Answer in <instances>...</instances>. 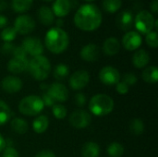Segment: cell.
<instances>
[{
	"mask_svg": "<svg viewBox=\"0 0 158 157\" xmlns=\"http://www.w3.org/2000/svg\"><path fill=\"white\" fill-rule=\"evenodd\" d=\"M73 20L78 29L84 31H93L102 24L103 15L96 5L87 3L78 8Z\"/></svg>",
	"mask_w": 158,
	"mask_h": 157,
	"instance_id": "cell-1",
	"label": "cell"
},
{
	"mask_svg": "<svg viewBox=\"0 0 158 157\" xmlns=\"http://www.w3.org/2000/svg\"><path fill=\"white\" fill-rule=\"evenodd\" d=\"M69 43V37L62 28H50L44 36V44L48 51L59 55L67 50Z\"/></svg>",
	"mask_w": 158,
	"mask_h": 157,
	"instance_id": "cell-2",
	"label": "cell"
},
{
	"mask_svg": "<svg viewBox=\"0 0 158 157\" xmlns=\"http://www.w3.org/2000/svg\"><path fill=\"white\" fill-rule=\"evenodd\" d=\"M51 63L49 59L41 55L37 56H33L29 60L27 70L31 74V76L36 81H44L48 78L51 72Z\"/></svg>",
	"mask_w": 158,
	"mask_h": 157,
	"instance_id": "cell-3",
	"label": "cell"
},
{
	"mask_svg": "<svg viewBox=\"0 0 158 157\" xmlns=\"http://www.w3.org/2000/svg\"><path fill=\"white\" fill-rule=\"evenodd\" d=\"M115 107L114 100L107 94L97 93L94 95L89 102L90 112L97 117L109 115Z\"/></svg>",
	"mask_w": 158,
	"mask_h": 157,
	"instance_id": "cell-4",
	"label": "cell"
},
{
	"mask_svg": "<svg viewBox=\"0 0 158 157\" xmlns=\"http://www.w3.org/2000/svg\"><path fill=\"white\" fill-rule=\"evenodd\" d=\"M44 108V105L40 96L35 94L27 95L22 98L19 104V111L27 117L39 115Z\"/></svg>",
	"mask_w": 158,
	"mask_h": 157,
	"instance_id": "cell-5",
	"label": "cell"
},
{
	"mask_svg": "<svg viewBox=\"0 0 158 157\" xmlns=\"http://www.w3.org/2000/svg\"><path fill=\"white\" fill-rule=\"evenodd\" d=\"M155 20H156V19L150 11L142 10L134 18L133 24H134L136 30L138 31L137 32L143 33V34H147L154 30Z\"/></svg>",
	"mask_w": 158,
	"mask_h": 157,
	"instance_id": "cell-6",
	"label": "cell"
},
{
	"mask_svg": "<svg viewBox=\"0 0 158 157\" xmlns=\"http://www.w3.org/2000/svg\"><path fill=\"white\" fill-rule=\"evenodd\" d=\"M13 27L16 30L17 33L25 35L34 31L36 27V23L35 20L31 16L26 14H21L15 19Z\"/></svg>",
	"mask_w": 158,
	"mask_h": 157,
	"instance_id": "cell-7",
	"label": "cell"
},
{
	"mask_svg": "<svg viewBox=\"0 0 158 157\" xmlns=\"http://www.w3.org/2000/svg\"><path fill=\"white\" fill-rule=\"evenodd\" d=\"M70 125L77 129V130H82L86 129L92 122V117L89 112L83 109H78L73 111L69 119Z\"/></svg>",
	"mask_w": 158,
	"mask_h": 157,
	"instance_id": "cell-8",
	"label": "cell"
},
{
	"mask_svg": "<svg viewBox=\"0 0 158 157\" xmlns=\"http://www.w3.org/2000/svg\"><path fill=\"white\" fill-rule=\"evenodd\" d=\"M98 77H99L100 81L103 84L108 85V86L116 85L118 82L120 81V78H121L119 71L112 66L104 67L99 71Z\"/></svg>",
	"mask_w": 158,
	"mask_h": 157,
	"instance_id": "cell-9",
	"label": "cell"
},
{
	"mask_svg": "<svg viewBox=\"0 0 158 157\" xmlns=\"http://www.w3.org/2000/svg\"><path fill=\"white\" fill-rule=\"evenodd\" d=\"M22 48L27 55L33 56H41L44 53V44L37 37H26L21 43Z\"/></svg>",
	"mask_w": 158,
	"mask_h": 157,
	"instance_id": "cell-10",
	"label": "cell"
},
{
	"mask_svg": "<svg viewBox=\"0 0 158 157\" xmlns=\"http://www.w3.org/2000/svg\"><path fill=\"white\" fill-rule=\"evenodd\" d=\"M46 93L56 103L66 102L69 98L68 88L60 82H54L50 84L46 90Z\"/></svg>",
	"mask_w": 158,
	"mask_h": 157,
	"instance_id": "cell-11",
	"label": "cell"
},
{
	"mask_svg": "<svg viewBox=\"0 0 158 157\" xmlns=\"http://www.w3.org/2000/svg\"><path fill=\"white\" fill-rule=\"evenodd\" d=\"M90 81V74L88 71L81 69L75 71L69 77V86L74 91H80L85 88Z\"/></svg>",
	"mask_w": 158,
	"mask_h": 157,
	"instance_id": "cell-12",
	"label": "cell"
},
{
	"mask_svg": "<svg viewBox=\"0 0 158 157\" xmlns=\"http://www.w3.org/2000/svg\"><path fill=\"white\" fill-rule=\"evenodd\" d=\"M143 43L142 36L139 32L134 31H127L122 38V45L128 51L137 50Z\"/></svg>",
	"mask_w": 158,
	"mask_h": 157,
	"instance_id": "cell-13",
	"label": "cell"
},
{
	"mask_svg": "<svg viewBox=\"0 0 158 157\" xmlns=\"http://www.w3.org/2000/svg\"><path fill=\"white\" fill-rule=\"evenodd\" d=\"M1 88L7 93H16L22 89V81L16 76H6L1 81Z\"/></svg>",
	"mask_w": 158,
	"mask_h": 157,
	"instance_id": "cell-14",
	"label": "cell"
},
{
	"mask_svg": "<svg viewBox=\"0 0 158 157\" xmlns=\"http://www.w3.org/2000/svg\"><path fill=\"white\" fill-rule=\"evenodd\" d=\"M29 59L27 57H12L6 65L7 70L12 74H19L27 70Z\"/></svg>",
	"mask_w": 158,
	"mask_h": 157,
	"instance_id": "cell-15",
	"label": "cell"
},
{
	"mask_svg": "<svg viewBox=\"0 0 158 157\" xmlns=\"http://www.w3.org/2000/svg\"><path fill=\"white\" fill-rule=\"evenodd\" d=\"M116 23H117V26L118 27V29H120L124 31H130L132 28L133 23H134V18H133L131 11H130V10L121 11L117 17Z\"/></svg>",
	"mask_w": 158,
	"mask_h": 157,
	"instance_id": "cell-16",
	"label": "cell"
},
{
	"mask_svg": "<svg viewBox=\"0 0 158 157\" xmlns=\"http://www.w3.org/2000/svg\"><path fill=\"white\" fill-rule=\"evenodd\" d=\"M80 56L86 62H94L99 58L100 50L96 44L88 43L81 49Z\"/></svg>",
	"mask_w": 158,
	"mask_h": 157,
	"instance_id": "cell-17",
	"label": "cell"
},
{
	"mask_svg": "<svg viewBox=\"0 0 158 157\" xmlns=\"http://www.w3.org/2000/svg\"><path fill=\"white\" fill-rule=\"evenodd\" d=\"M71 8V2L70 0H55L52 5V11L55 16L61 19L66 17Z\"/></svg>",
	"mask_w": 158,
	"mask_h": 157,
	"instance_id": "cell-18",
	"label": "cell"
},
{
	"mask_svg": "<svg viewBox=\"0 0 158 157\" xmlns=\"http://www.w3.org/2000/svg\"><path fill=\"white\" fill-rule=\"evenodd\" d=\"M120 42L116 37H109L103 43V51L106 56H112L117 55L120 50Z\"/></svg>",
	"mask_w": 158,
	"mask_h": 157,
	"instance_id": "cell-19",
	"label": "cell"
},
{
	"mask_svg": "<svg viewBox=\"0 0 158 157\" xmlns=\"http://www.w3.org/2000/svg\"><path fill=\"white\" fill-rule=\"evenodd\" d=\"M150 62V56L144 49L137 50L132 56V64L137 68H145Z\"/></svg>",
	"mask_w": 158,
	"mask_h": 157,
	"instance_id": "cell-20",
	"label": "cell"
},
{
	"mask_svg": "<svg viewBox=\"0 0 158 157\" xmlns=\"http://www.w3.org/2000/svg\"><path fill=\"white\" fill-rule=\"evenodd\" d=\"M37 16L40 22L45 26H50L55 21V15L52 9L47 6H42L37 11Z\"/></svg>",
	"mask_w": 158,
	"mask_h": 157,
	"instance_id": "cell-21",
	"label": "cell"
},
{
	"mask_svg": "<svg viewBox=\"0 0 158 157\" xmlns=\"http://www.w3.org/2000/svg\"><path fill=\"white\" fill-rule=\"evenodd\" d=\"M49 127V118L44 115H40L36 117L32 121V129L35 133L43 134Z\"/></svg>",
	"mask_w": 158,
	"mask_h": 157,
	"instance_id": "cell-22",
	"label": "cell"
},
{
	"mask_svg": "<svg viewBox=\"0 0 158 157\" xmlns=\"http://www.w3.org/2000/svg\"><path fill=\"white\" fill-rule=\"evenodd\" d=\"M100 155V146L95 142H87L81 149V157H98Z\"/></svg>",
	"mask_w": 158,
	"mask_h": 157,
	"instance_id": "cell-23",
	"label": "cell"
},
{
	"mask_svg": "<svg viewBox=\"0 0 158 157\" xmlns=\"http://www.w3.org/2000/svg\"><path fill=\"white\" fill-rule=\"evenodd\" d=\"M142 78L146 83L156 84L158 81V68L156 66H149L145 68L142 73Z\"/></svg>",
	"mask_w": 158,
	"mask_h": 157,
	"instance_id": "cell-24",
	"label": "cell"
},
{
	"mask_svg": "<svg viewBox=\"0 0 158 157\" xmlns=\"http://www.w3.org/2000/svg\"><path fill=\"white\" fill-rule=\"evenodd\" d=\"M10 127L16 133L20 134V135L26 133L29 130L28 122L25 119H23L22 118H13L10 122Z\"/></svg>",
	"mask_w": 158,
	"mask_h": 157,
	"instance_id": "cell-25",
	"label": "cell"
},
{
	"mask_svg": "<svg viewBox=\"0 0 158 157\" xmlns=\"http://www.w3.org/2000/svg\"><path fill=\"white\" fill-rule=\"evenodd\" d=\"M33 4V0H12L11 6L16 13H23L28 11Z\"/></svg>",
	"mask_w": 158,
	"mask_h": 157,
	"instance_id": "cell-26",
	"label": "cell"
},
{
	"mask_svg": "<svg viewBox=\"0 0 158 157\" xmlns=\"http://www.w3.org/2000/svg\"><path fill=\"white\" fill-rule=\"evenodd\" d=\"M130 131L134 136H140L144 132V123L141 118H134L130 123Z\"/></svg>",
	"mask_w": 158,
	"mask_h": 157,
	"instance_id": "cell-27",
	"label": "cell"
},
{
	"mask_svg": "<svg viewBox=\"0 0 158 157\" xmlns=\"http://www.w3.org/2000/svg\"><path fill=\"white\" fill-rule=\"evenodd\" d=\"M69 74V68L66 64L60 63L56 65L53 70V76L57 81H62L66 79Z\"/></svg>",
	"mask_w": 158,
	"mask_h": 157,
	"instance_id": "cell-28",
	"label": "cell"
},
{
	"mask_svg": "<svg viewBox=\"0 0 158 157\" xmlns=\"http://www.w3.org/2000/svg\"><path fill=\"white\" fill-rule=\"evenodd\" d=\"M122 6V0H103V8L107 13L118 12Z\"/></svg>",
	"mask_w": 158,
	"mask_h": 157,
	"instance_id": "cell-29",
	"label": "cell"
},
{
	"mask_svg": "<svg viewBox=\"0 0 158 157\" xmlns=\"http://www.w3.org/2000/svg\"><path fill=\"white\" fill-rule=\"evenodd\" d=\"M12 113L6 102L0 100V126L5 125L11 118Z\"/></svg>",
	"mask_w": 158,
	"mask_h": 157,
	"instance_id": "cell-30",
	"label": "cell"
},
{
	"mask_svg": "<svg viewBox=\"0 0 158 157\" xmlns=\"http://www.w3.org/2000/svg\"><path fill=\"white\" fill-rule=\"evenodd\" d=\"M107 154L111 157H121L124 155V147L121 143L113 142L107 147Z\"/></svg>",
	"mask_w": 158,
	"mask_h": 157,
	"instance_id": "cell-31",
	"label": "cell"
},
{
	"mask_svg": "<svg viewBox=\"0 0 158 157\" xmlns=\"http://www.w3.org/2000/svg\"><path fill=\"white\" fill-rule=\"evenodd\" d=\"M17 34L18 33L14 27H5L0 33V38L5 43H11L12 41L15 40Z\"/></svg>",
	"mask_w": 158,
	"mask_h": 157,
	"instance_id": "cell-32",
	"label": "cell"
},
{
	"mask_svg": "<svg viewBox=\"0 0 158 157\" xmlns=\"http://www.w3.org/2000/svg\"><path fill=\"white\" fill-rule=\"evenodd\" d=\"M52 113H53V116L60 120V119H64L67 115H68V110L67 108L61 105V104H55L53 106H52Z\"/></svg>",
	"mask_w": 158,
	"mask_h": 157,
	"instance_id": "cell-33",
	"label": "cell"
},
{
	"mask_svg": "<svg viewBox=\"0 0 158 157\" xmlns=\"http://www.w3.org/2000/svg\"><path fill=\"white\" fill-rule=\"evenodd\" d=\"M145 42H146V43H147V45L149 47H151V48H157V31H152L149 33L145 34Z\"/></svg>",
	"mask_w": 158,
	"mask_h": 157,
	"instance_id": "cell-34",
	"label": "cell"
},
{
	"mask_svg": "<svg viewBox=\"0 0 158 157\" xmlns=\"http://www.w3.org/2000/svg\"><path fill=\"white\" fill-rule=\"evenodd\" d=\"M122 81L124 83H126L128 86H131V85H134L135 83H137L138 78L133 72H127L123 75Z\"/></svg>",
	"mask_w": 158,
	"mask_h": 157,
	"instance_id": "cell-35",
	"label": "cell"
},
{
	"mask_svg": "<svg viewBox=\"0 0 158 157\" xmlns=\"http://www.w3.org/2000/svg\"><path fill=\"white\" fill-rule=\"evenodd\" d=\"M74 102L77 106L82 107L86 105V95L82 93H78L74 96Z\"/></svg>",
	"mask_w": 158,
	"mask_h": 157,
	"instance_id": "cell-36",
	"label": "cell"
},
{
	"mask_svg": "<svg viewBox=\"0 0 158 157\" xmlns=\"http://www.w3.org/2000/svg\"><path fill=\"white\" fill-rule=\"evenodd\" d=\"M3 157H19V155L13 146H6L3 151Z\"/></svg>",
	"mask_w": 158,
	"mask_h": 157,
	"instance_id": "cell-37",
	"label": "cell"
},
{
	"mask_svg": "<svg viewBox=\"0 0 158 157\" xmlns=\"http://www.w3.org/2000/svg\"><path fill=\"white\" fill-rule=\"evenodd\" d=\"M116 90H117V92L119 93V94H126V93H129V90H130V86H128L126 83H124L122 81H119V82H118L117 84H116Z\"/></svg>",
	"mask_w": 158,
	"mask_h": 157,
	"instance_id": "cell-38",
	"label": "cell"
},
{
	"mask_svg": "<svg viewBox=\"0 0 158 157\" xmlns=\"http://www.w3.org/2000/svg\"><path fill=\"white\" fill-rule=\"evenodd\" d=\"M12 55H13V57H27V54L21 45L15 46L14 50L12 52Z\"/></svg>",
	"mask_w": 158,
	"mask_h": 157,
	"instance_id": "cell-39",
	"label": "cell"
},
{
	"mask_svg": "<svg viewBox=\"0 0 158 157\" xmlns=\"http://www.w3.org/2000/svg\"><path fill=\"white\" fill-rule=\"evenodd\" d=\"M15 45L12 43H4L2 47H1V52L5 55H9L12 54L13 50H14Z\"/></svg>",
	"mask_w": 158,
	"mask_h": 157,
	"instance_id": "cell-40",
	"label": "cell"
},
{
	"mask_svg": "<svg viewBox=\"0 0 158 157\" xmlns=\"http://www.w3.org/2000/svg\"><path fill=\"white\" fill-rule=\"evenodd\" d=\"M41 99H42V101H43V103H44V106L46 105V106H49V107H52L55 104H56L46 93H43V95H42V97H41Z\"/></svg>",
	"mask_w": 158,
	"mask_h": 157,
	"instance_id": "cell-41",
	"label": "cell"
},
{
	"mask_svg": "<svg viewBox=\"0 0 158 157\" xmlns=\"http://www.w3.org/2000/svg\"><path fill=\"white\" fill-rule=\"evenodd\" d=\"M34 157H56V155L51 152V151H48V150H43L41 152H39Z\"/></svg>",
	"mask_w": 158,
	"mask_h": 157,
	"instance_id": "cell-42",
	"label": "cell"
},
{
	"mask_svg": "<svg viewBox=\"0 0 158 157\" xmlns=\"http://www.w3.org/2000/svg\"><path fill=\"white\" fill-rule=\"evenodd\" d=\"M7 22H8L7 18L2 14H0V29H4L5 27H6Z\"/></svg>",
	"mask_w": 158,
	"mask_h": 157,
	"instance_id": "cell-43",
	"label": "cell"
},
{
	"mask_svg": "<svg viewBox=\"0 0 158 157\" xmlns=\"http://www.w3.org/2000/svg\"><path fill=\"white\" fill-rule=\"evenodd\" d=\"M150 8L151 11L154 13H157L158 12V0H153L150 4Z\"/></svg>",
	"mask_w": 158,
	"mask_h": 157,
	"instance_id": "cell-44",
	"label": "cell"
},
{
	"mask_svg": "<svg viewBox=\"0 0 158 157\" xmlns=\"http://www.w3.org/2000/svg\"><path fill=\"white\" fill-rule=\"evenodd\" d=\"M5 148H6V140L0 133V153L3 152Z\"/></svg>",
	"mask_w": 158,
	"mask_h": 157,
	"instance_id": "cell-45",
	"label": "cell"
},
{
	"mask_svg": "<svg viewBox=\"0 0 158 157\" xmlns=\"http://www.w3.org/2000/svg\"><path fill=\"white\" fill-rule=\"evenodd\" d=\"M7 8V2L6 0H0V12Z\"/></svg>",
	"mask_w": 158,
	"mask_h": 157,
	"instance_id": "cell-46",
	"label": "cell"
},
{
	"mask_svg": "<svg viewBox=\"0 0 158 157\" xmlns=\"http://www.w3.org/2000/svg\"><path fill=\"white\" fill-rule=\"evenodd\" d=\"M56 27L57 28H61L63 26V24H64V20L62 19H56Z\"/></svg>",
	"mask_w": 158,
	"mask_h": 157,
	"instance_id": "cell-47",
	"label": "cell"
},
{
	"mask_svg": "<svg viewBox=\"0 0 158 157\" xmlns=\"http://www.w3.org/2000/svg\"><path fill=\"white\" fill-rule=\"evenodd\" d=\"M44 1H45V2H51V1H54V0H44Z\"/></svg>",
	"mask_w": 158,
	"mask_h": 157,
	"instance_id": "cell-48",
	"label": "cell"
},
{
	"mask_svg": "<svg viewBox=\"0 0 158 157\" xmlns=\"http://www.w3.org/2000/svg\"><path fill=\"white\" fill-rule=\"evenodd\" d=\"M85 1H87V2H91V1H94V0H85Z\"/></svg>",
	"mask_w": 158,
	"mask_h": 157,
	"instance_id": "cell-49",
	"label": "cell"
}]
</instances>
